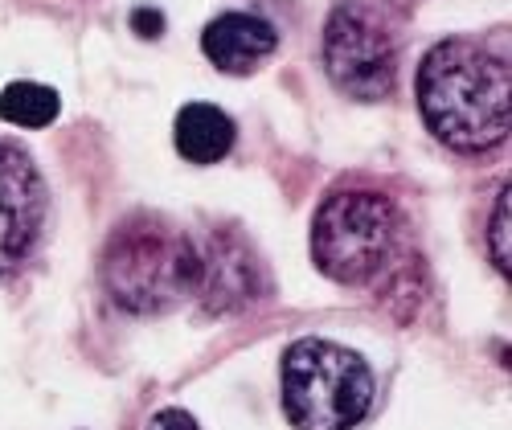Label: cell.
<instances>
[{
  "label": "cell",
  "mask_w": 512,
  "mask_h": 430,
  "mask_svg": "<svg viewBox=\"0 0 512 430\" xmlns=\"http://www.w3.org/2000/svg\"><path fill=\"white\" fill-rule=\"evenodd\" d=\"M508 226H512V193L500 189L496 209H492V222H488V250H492V263L496 271L508 279L512 275V242H508Z\"/></svg>",
  "instance_id": "cell-11"
},
{
  "label": "cell",
  "mask_w": 512,
  "mask_h": 430,
  "mask_svg": "<svg viewBox=\"0 0 512 430\" xmlns=\"http://www.w3.org/2000/svg\"><path fill=\"white\" fill-rule=\"evenodd\" d=\"M177 152L193 164H218L234 148V119L213 103H189L177 115Z\"/></svg>",
  "instance_id": "cell-9"
},
{
  "label": "cell",
  "mask_w": 512,
  "mask_h": 430,
  "mask_svg": "<svg viewBox=\"0 0 512 430\" xmlns=\"http://www.w3.org/2000/svg\"><path fill=\"white\" fill-rule=\"evenodd\" d=\"M148 430H201V426H197V418L189 410H160L148 422Z\"/></svg>",
  "instance_id": "cell-12"
},
{
  "label": "cell",
  "mask_w": 512,
  "mask_h": 430,
  "mask_svg": "<svg viewBox=\"0 0 512 430\" xmlns=\"http://www.w3.org/2000/svg\"><path fill=\"white\" fill-rule=\"evenodd\" d=\"M283 414L295 430H353L373 406V373L336 340H295L279 361Z\"/></svg>",
  "instance_id": "cell-3"
},
{
  "label": "cell",
  "mask_w": 512,
  "mask_h": 430,
  "mask_svg": "<svg viewBox=\"0 0 512 430\" xmlns=\"http://www.w3.org/2000/svg\"><path fill=\"white\" fill-rule=\"evenodd\" d=\"M414 95L431 136L455 152H488L508 136V62L472 37L439 41L418 66Z\"/></svg>",
  "instance_id": "cell-1"
},
{
  "label": "cell",
  "mask_w": 512,
  "mask_h": 430,
  "mask_svg": "<svg viewBox=\"0 0 512 430\" xmlns=\"http://www.w3.org/2000/svg\"><path fill=\"white\" fill-rule=\"evenodd\" d=\"M132 29L152 41V37L164 33V13H156V9H136V13H132Z\"/></svg>",
  "instance_id": "cell-13"
},
{
  "label": "cell",
  "mask_w": 512,
  "mask_h": 430,
  "mask_svg": "<svg viewBox=\"0 0 512 430\" xmlns=\"http://www.w3.org/2000/svg\"><path fill=\"white\" fill-rule=\"evenodd\" d=\"M197 283V246L160 218L123 222L103 250V287L123 312L156 316L177 308Z\"/></svg>",
  "instance_id": "cell-2"
},
{
  "label": "cell",
  "mask_w": 512,
  "mask_h": 430,
  "mask_svg": "<svg viewBox=\"0 0 512 430\" xmlns=\"http://www.w3.org/2000/svg\"><path fill=\"white\" fill-rule=\"evenodd\" d=\"M41 222H46V185L37 164L17 144H0V275H13L33 254Z\"/></svg>",
  "instance_id": "cell-7"
},
{
  "label": "cell",
  "mask_w": 512,
  "mask_h": 430,
  "mask_svg": "<svg viewBox=\"0 0 512 430\" xmlns=\"http://www.w3.org/2000/svg\"><path fill=\"white\" fill-rule=\"evenodd\" d=\"M398 246V205L381 193H332L312 222V258L336 283H369L386 271Z\"/></svg>",
  "instance_id": "cell-4"
},
{
  "label": "cell",
  "mask_w": 512,
  "mask_h": 430,
  "mask_svg": "<svg viewBox=\"0 0 512 430\" xmlns=\"http://www.w3.org/2000/svg\"><path fill=\"white\" fill-rule=\"evenodd\" d=\"M197 246V283L193 295L201 299L205 312H238L263 295V267L259 254L246 242L242 230L218 226L209 230Z\"/></svg>",
  "instance_id": "cell-6"
},
{
  "label": "cell",
  "mask_w": 512,
  "mask_h": 430,
  "mask_svg": "<svg viewBox=\"0 0 512 430\" xmlns=\"http://www.w3.org/2000/svg\"><path fill=\"white\" fill-rule=\"evenodd\" d=\"M58 111H62L58 91L41 82H9L0 91V119H9L17 127H46L58 119Z\"/></svg>",
  "instance_id": "cell-10"
},
{
  "label": "cell",
  "mask_w": 512,
  "mask_h": 430,
  "mask_svg": "<svg viewBox=\"0 0 512 430\" xmlns=\"http://www.w3.org/2000/svg\"><path fill=\"white\" fill-rule=\"evenodd\" d=\"M324 70L349 99H386L398 78V46L390 25L361 0L336 5L324 25Z\"/></svg>",
  "instance_id": "cell-5"
},
{
  "label": "cell",
  "mask_w": 512,
  "mask_h": 430,
  "mask_svg": "<svg viewBox=\"0 0 512 430\" xmlns=\"http://www.w3.org/2000/svg\"><path fill=\"white\" fill-rule=\"evenodd\" d=\"M275 46H279L275 29L254 13H222L201 33L205 58L222 74H254L275 54Z\"/></svg>",
  "instance_id": "cell-8"
}]
</instances>
